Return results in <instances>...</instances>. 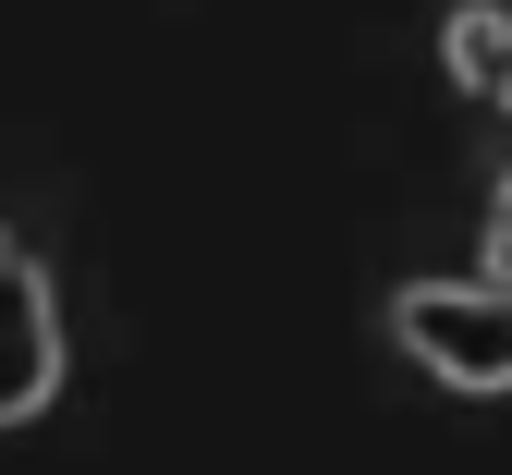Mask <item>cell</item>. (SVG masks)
Returning <instances> with one entry per match:
<instances>
[{
  "instance_id": "cell-1",
  "label": "cell",
  "mask_w": 512,
  "mask_h": 475,
  "mask_svg": "<svg viewBox=\"0 0 512 475\" xmlns=\"http://www.w3.org/2000/svg\"><path fill=\"white\" fill-rule=\"evenodd\" d=\"M391 342L439 390H512V281H415V293H391Z\"/></svg>"
},
{
  "instance_id": "cell-2",
  "label": "cell",
  "mask_w": 512,
  "mask_h": 475,
  "mask_svg": "<svg viewBox=\"0 0 512 475\" xmlns=\"http://www.w3.org/2000/svg\"><path fill=\"white\" fill-rule=\"evenodd\" d=\"M49 390H61V293H49V268L13 244L0 256V427H25Z\"/></svg>"
},
{
  "instance_id": "cell-3",
  "label": "cell",
  "mask_w": 512,
  "mask_h": 475,
  "mask_svg": "<svg viewBox=\"0 0 512 475\" xmlns=\"http://www.w3.org/2000/svg\"><path fill=\"white\" fill-rule=\"evenodd\" d=\"M439 61H452L464 98H488V110L512 122V0H464V13L439 25Z\"/></svg>"
},
{
  "instance_id": "cell-4",
  "label": "cell",
  "mask_w": 512,
  "mask_h": 475,
  "mask_svg": "<svg viewBox=\"0 0 512 475\" xmlns=\"http://www.w3.org/2000/svg\"><path fill=\"white\" fill-rule=\"evenodd\" d=\"M0 256H13V232H0Z\"/></svg>"
}]
</instances>
